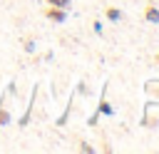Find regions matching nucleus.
<instances>
[{"instance_id": "1", "label": "nucleus", "mask_w": 159, "mask_h": 154, "mask_svg": "<svg viewBox=\"0 0 159 154\" xmlns=\"http://www.w3.org/2000/svg\"><path fill=\"white\" fill-rule=\"evenodd\" d=\"M45 15H47L50 20H55V22H65V7H55V5H50V7L45 10Z\"/></svg>"}, {"instance_id": "2", "label": "nucleus", "mask_w": 159, "mask_h": 154, "mask_svg": "<svg viewBox=\"0 0 159 154\" xmlns=\"http://www.w3.org/2000/svg\"><path fill=\"white\" fill-rule=\"evenodd\" d=\"M147 20H149V22H159V10H157L154 5L147 7Z\"/></svg>"}, {"instance_id": "3", "label": "nucleus", "mask_w": 159, "mask_h": 154, "mask_svg": "<svg viewBox=\"0 0 159 154\" xmlns=\"http://www.w3.org/2000/svg\"><path fill=\"white\" fill-rule=\"evenodd\" d=\"M50 5H55V7H67L70 5V0H47Z\"/></svg>"}, {"instance_id": "4", "label": "nucleus", "mask_w": 159, "mask_h": 154, "mask_svg": "<svg viewBox=\"0 0 159 154\" xmlns=\"http://www.w3.org/2000/svg\"><path fill=\"white\" fill-rule=\"evenodd\" d=\"M107 17H109V20H119V10L109 7V10H107Z\"/></svg>"}, {"instance_id": "5", "label": "nucleus", "mask_w": 159, "mask_h": 154, "mask_svg": "<svg viewBox=\"0 0 159 154\" xmlns=\"http://www.w3.org/2000/svg\"><path fill=\"white\" fill-rule=\"evenodd\" d=\"M5 122H10V114L5 109H0V124H5Z\"/></svg>"}, {"instance_id": "6", "label": "nucleus", "mask_w": 159, "mask_h": 154, "mask_svg": "<svg viewBox=\"0 0 159 154\" xmlns=\"http://www.w3.org/2000/svg\"><path fill=\"white\" fill-rule=\"evenodd\" d=\"M157 62H159V55H157Z\"/></svg>"}]
</instances>
